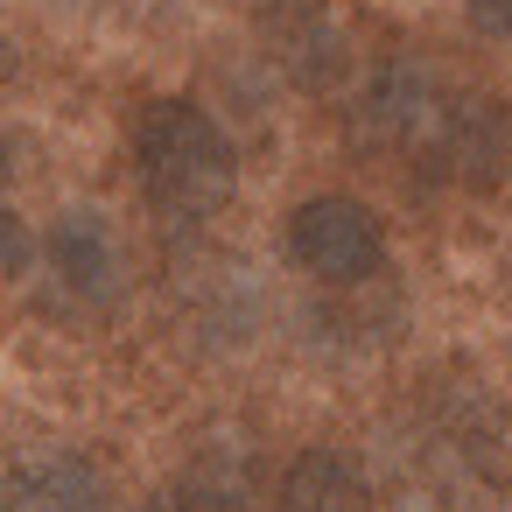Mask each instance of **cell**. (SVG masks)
Here are the masks:
<instances>
[{
    "instance_id": "cell-1",
    "label": "cell",
    "mask_w": 512,
    "mask_h": 512,
    "mask_svg": "<svg viewBox=\"0 0 512 512\" xmlns=\"http://www.w3.org/2000/svg\"><path fill=\"white\" fill-rule=\"evenodd\" d=\"M134 176L162 225H211L239 190V148L197 99H155L134 120Z\"/></svg>"
},
{
    "instance_id": "cell-2",
    "label": "cell",
    "mask_w": 512,
    "mask_h": 512,
    "mask_svg": "<svg viewBox=\"0 0 512 512\" xmlns=\"http://www.w3.org/2000/svg\"><path fill=\"white\" fill-rule=\"evenodd\" d=\"M288 260L323 288H365L386 274V225L372 204L323 190L288 211Z\"/></svg>"
},
{
    "instance_id": "cell-3",
    "label": "cell",
    "mask_w": 512,
    "mask_h": 512,
    "mask_svg": "<svg viewBox=\"0 0 512 512\" xmlns=\"http://www.w3.org/2000/svg\"><path fill=\"white\" fill-rule=\"evenodd\" d=\"M414 169L442 190H491L512 169V106L470 85H449L428 141L414 148Z\"/></svg>"
},
{
    "instance_id": "cell-4",
    "label": "cell",
    "mask_w": 512,
    "mask_h": 512,
    "mask_svg": "<svg viewBox=\"0 0 512 512\" xmlns=\"http://www.w3.org/2000/svg\"><path fill=\"white\" fill-rule=\"evenodd\" d=\"M43 274L64 316H106L127 295V239L99 211H64L43 239Z\"/></svg>"
},
{
    "instance_id": "cell-5",
    "label": "cell",
    "mask_w": 512,
    "mask_h": 512,
    "mask_svg": "<svg viewBox=\"0 0 512 512\" xmlns=\"http://www.w3.org/2000/svg\"><path fill=\"white\" fill-rule=\"evenodd\" d=\"M442 99H449V78H442V71H428L421 57H386V64L365 78V92L351 99V134H358L372 155L414 162V148L428 141Z\"/></svg>"
},
{
    "instance_id": "cell-6",
    "label": "cell",
    "mask_w": 512,
    "mask_h": 512,
    "mask_svg": "<svg viewBox=\"0 0 512 512\" xmlns=\"http://www.w3.org/2000/svg\"><path fill=\"white\" fill-rule=\"evenodd\" d=\"M428 463L442 470V484H477L498 491L505 484V421L477 386H456L428 407Z\"/></svg>"
},
{
    "instance_id": "cell-7",
    "label": "cell",
    "mask_w": 512,
    "mask_h": 512,
    "mask_svg": "<svg viewBox=\"0 0 512 512\" xmlns=\"http://www.w3.org/2000/svg\"><path fill=\"white\" fill-rule=\"evenodd\" d=\"M0 512H113V470L85 449H29L0 470Z\"/></svg>"
},
{
    "instance_id": "cell-8",
    "label": "cell",
    "mask_w": 512,
    "mask_h": 512,
    "mask_svg": "<svg viewBox=\"0 0 512 512\" xmlns=\"http://www.w3.org/2000/svg\"><path fill=\"white\" fill-rule=\"evenodd\" d=\"M267 512H372V477L351 449L337 442H309L281 484H274V505Z\"/></svg>"
},
{
    "instance_id": "cell-9",
    "label": "cell",
    "mask_w": 512,
    "mask_h": 512,
    "mask_svg": "<svg viewBox=\"0 0 512 512\" xmlns=\"http://www.w3.org/2000/svg\"><path fill=\"white\" fill-rule=\"evenodd\" d=\"M141 512H253V463L246 456H197Z\"/></svg>"
},
{
    "instance_id": "cell-10",
    "label": "cell",
    "mask_w": 512,
    "mask_h": 512,
    "mask_svg": "<svg viewBox=\"0 0 512 512\" xmlns=\"http://www.w3.org/2000/svg\"><path fill=\"white\" fill-rule=\"evenodd\" d=\"M267 36H274L281 64H288L302 85H323V78L344 71V29H337L330 15H281V22H267Z\"/></svg>"
},
{
    "instance_id": "cell-11",
    "label": "cell",
    "mask_w": 512,
    "mask_h": 512,
    "mask_svg": "<svg viewBox=\"0 0 512 512\" xmlns=\"http://www.w3.org/2000/svg\"><path fill=\"white\" fill-rule=\"evenodd\" d=\"M29 267V225L15 211V148L0 141V274H22Z\"/></svg>"
},
{
    "instance_id": "cell-12",
    "label": "cell",
    "mask_w": 512,
    "mask_h": 512,
    "mask_svg": "<svg viewBox=\"0 0 512 512\" xmlns=\"http://www.w3.org/2000/svg\"><path fill=\"white\" fill-rule=\"evenodd\" d=\"M470 29H484V36H512V8H470Z\"/></svg>"
},
{
    "instance_id": "cell-13",
    "label": "cell",
    "mask_w": 512,
    "mask_h": 512,
    "mask_svg": "<svg viewBox=\"0 0 512 512\" xmlns=\"http://www.w3.org/2000/svg\"><path fill=\"white\" fill-rule=\"evenodd\" d=\"M8 78H15V43L0 36V85H8Z\"/></svg>"
}]
</instances>
